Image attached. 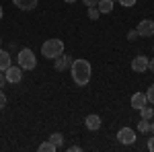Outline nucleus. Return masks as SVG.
Segmentation results:
<instances>
[{"instance_id":"1","label":"nucleus","mask_w":154,"mask_h":152,"mask_svg":"<svg viewBox=\"0 0 154 152\" xmlns=\"http://www.w3.org/2000/svg\"><path fill=\"white\" fill-rule=\"evenodd\" d=\"M70 72H72V80L76 82L78 86H84V84H88L91 80V64L86 62V60H72L70 64Z\"/></svg>"},{"instance_id":"2","label":"nucleus","mask_w":154,"mask_h":152,"mask_svg":"<svg viewBox=\"0 0 154 152\" xmlns=\"http://www.w3.org/2000/svg\"><path fill=\"white\" fill-rule=\"evenodd\" d=\"M64 49H66V45H64L62 39H48L41 45V56L48 58V60H56L64 54Z\"/></svg>"},{"instance_id":"3","label":"nucleus","mask_w":154,"mask_h":152,"mask_svg":"<svg viewBox=\"0 0 154 152\" xmlns=\"http://www.w3.org/2000/svg\"><path fill=\"white\" fill-rule=\"evenodd\" d=\"M17 64L23 68V70H33L37 66V58H35V54H33V49H21L19 51V56H17Z\"/></svg>"},{"instance_id":"4","label":"nucleus","mask_w":154,"mask_h":152,"mask_svg":"<svg viewBox=\"0 0 154 152\" xmlns=\"http://www.w3.org/2000/svg\"><path fill=\"white\" fill-rule=\"evenodd\" d=\"M4 76H6V82H12V84H17V82L23 80V68L17 64V66H8L6 70H4Z\"/></svg>"},{"instance_id":"5","label":"nucleus","mask_w":154,"mask_h":152,"mask_svg":"<svg viewBox=\"0 0 154 152\" xmlns=\"http://www.w3.org/2000/svg\"><path fill=\"white\" fill-rule=\"evenodd\" d=\"M117 140L121 142V144H125V146H130V144H134V142H136V132H134L131 128H119Z\"/></svg>"},{"instance_id":"6","label":"nucleus","mask_w":154,"mask_h":152,"mask_svg":"<svg viewBox=\"0 0 154 152\" xmlns=\"http://www.w3.org/2000/svg\"><path fill=\"white\" fill-rule=\"evenodd\" d=\"M136 31L140 33V37H152V35H154V21H150V19H144V21H140Z\"/></svg>"},{"instance_id":"7","label":"nucleus","mask_w":154,"mask_h":152,"mask_svg":"<svg viewBox=\"0 0 154 152\" xmlns=\"http://www.w3.org/2000/svg\"><path fill=\"white\" fill-rule=\"evenodd\" d=\"M131 70L134 72H146L148 70V58L146 56H136L131 60Z\"/></svg>"},{"instance_id":"8","label":"nucleus","mask_w":154,"mask_h":152,"mask_svg":"<svg viewBox=\"0 0 154 152\" xmlns=\"http://www.w3.org/2000/svg\"><path fill=\"white\" fill-rule=\"evenodd\" d=\"M144 105H148V99H146V93H134L131 95V107L134 109H142Z\"/></svg>"},{"instance_id":"9","label":"nucleus","mask_w":154,"mask_h":152,"mask_svg":"<svg viewBox=\"0 0 154 152\" xmlns=\"http://www.w3.org/2000/svg\"><path fill=\"white\" fill-rule=\"evenodd\" d=\"M101 123H103V121H101L99 115H88L86 119H84V126L91 129V132H97V129L101 128Z\"/></svg>"},{"instance_id":"10","label":"nucleus","mask_w":154,"mask_h":152,"mask_svg":"<svg viewBox=\"0 0 154 152\" xmlns=\"http://www.w3.org/2000/svg\"><path fill=\"white\" fill-rule=\"evenodd\" d=\"M70 64H72V58H70V56H64V54H62L60 58H56V64H54V68H56L58 72H62V70H66Z\"/></svg>"},{"instance_id":"11","label":"nucleus","mask_w":154,"mask_h":152,"mask_svg":"<svg viewBox=\"0 0 154 152\" xmlns=\"http://www.w3.org/2000/svg\"><path fill=\"white\" fill-rule=\"evenodd\" d=\"M12 2H14V6L21 8V11H33L37 6V0H12Z\"/></svg>"},{"instance_id":"12","label":"nucleus","mask_w":154,"mask_h":152,"mask_svg":"<svg viewBox=\"0 0 154 152\" xmlns=\"http://www.w3.org/2000/svg\"><path fill=\"white\" fill-rule=\"evenodd\" d=\"M113 6H115L113 0H99V2H97V8H99L101 14H109V12L113 11Z\"/></svg>"},{"instance_id":"13","label":"nucleus","mask_w":154,"mask_h":152,"mask_svg":"<svg viewBox=\"0 0 154 152\" xmlns=\"http://www.w3.org/2000/svg\"><path fill=\"white\" fill-rule=\"evenodd\" d=\"M8 66H11V54L4 51V49H0V72H4Z\"/></svg>"},{"instance_id":"14","label":"nucleus","mask_w":154,"mask_h":152,"mask_svg":"<svg viewBox=\"0 0 154 152\" xmlns=\"http://www.w3.org/2000/svg\"><path fill=\"white\" fill-rule=\"evenodd\" d=\"M49 142H51L56 148H60V146L64 144V136H62L60 132H56V134H51V136H49Z\"/></svg>"},{"instance_id":"15","label":"nucleus","mask_w":154,"mask_h":152,"mask_svg":"<svg viewBox=\"0 0 154 152\" xmlns=\"http://www.w3.org/2000/svg\"><path fill=\"white\" fill-rule=\"evenodd\" d=\"M140 115H142V119H152L154 117V109L148 105H144L142 109H140Z\"/></svg>"},{"instance_id":"16","label":"nucleus","mask_w":154,"mask_h":152,"mask_svg":"<svg viewBox=\"0 0 154 152\" xmlns=\"http://www.w3.org/2000/svg\"><path fill=\"white\" fill-rule=\"evenodd\" d=\"M56 150H58V148H56L49 140L43 142V144H39V152H56Z\"/></svg>"},{"instance_id":"17","label":"nucleus","mask_w":154,"mask_h":152,"mask_svg":"<svg viewBox=\"0 0 154 152\" xmlns=\"http://www.w3.org/2000/svg\"><path fill=\"white\" fill-rule=\"evenodd\" d=\"M99 14H101V12H99L97 6H88V19H91V21H97V19H99Z\"/></svg>"},{"instance_id":"18","label":"nucleus","mask_w":154,"mask_h":152,"mask_svg":"<svg viewBox=\"0 0 154 152\" xmlns=\"http://www.w3.org/2000/svg\"><path fill=\"white\" fill-rule=\"evenodd\" d=\"M138 132H150V119H142L138 123Z\"/></svg>"},{"instance_id":"19","label":"nucleus","mask_w":154,"mask_h":152,"mask_svg":"<svg viewBox=\"0 0 154 152\" xmlns=\"http://www.w3.org/2000/svg\"><path fill=\"white\" fill-rule=\"evenodd\" d=\"M146 99H148V103H152V105H154V84H152V86H148V93H146Z\"/></svg>"},{"instance_id":"20","label":"nucleus","mask_w":154,"mask_h":152,"mask_svg":"<svg viewBox=\"0 0 154 152\" xmlns=\"http://www.w3.org/2000/svg\"><path fill=\"white\" fill-rule=\"evenodd\" d=\"M138 37H140V33H138L136 29H131V31H128V39H130V41H136Z\"/></svg>"},{"instance_id":"21","label":"nucleus","mask_w":154,"mask_h":152,"mask_svg":"<svg viewBox=\"0 0 154 152\" xmlns=\"http://www.w3.org/2000/svg\"><path fill=\"white\" fill-rule=\"evenodd\" d=\"M6 107V95L2 93V88H0V109H4Z\"/></svg>"},{"instance_id":"22","label":"nucleus","mask_w":154,"mask_h":152,"mask_svg":"<svg viewBox=\"0 0 154 152\" xmlns=\"http://www.w3.org/2000/svg\"><path fill=\"white\" fill-rule=\"evenodd\" d=\"M117 2L121 6H134V4H136V0H117Z\"/></svg>"},{"instance_id":"23","label":"nucleus","mask_w":154,"mask_h":152,"mask_svg":"<svg viewBox=\"0 0 154 152\" xmlns=\"http://www.w3.org/2000/svg\"><path fill=\"white\" fill-rule=\"evenodd\" d=\"M4 84H6V76L4 72H0V88H4Z\"/></svg>"},{"instance_id":"24","label":"nucleus","mask_w":154,"mask_h":152,"mask_svg":"<svg viewBox=\"0 0 154 152\" xmlns=\"http://www.w3.org/2000/svg\"><path fill=\"white\" fill-rule=\"evenodd\" d=\"M82 2H84V6H97L99 0H82Z\"/></svg>"},{"instance_id":"25","label":"nucleus","mask_w":154,"mask_h":152,"mask_svg":"<svg viewBox=\"0 0 154 152\" xmlns=\"http://www.w3.org/2000/svg\"><path fill=\"white\" fill-rule=\"evenodd\" d=\"M148 150H150V152H154V134H152V138L148 140Z\"/></svg>"},{"instance_id":"26","label":"nucleus","mask_w":154,"mask_h":152,"mask_svg":"<svg viewBox=\"0 0 154 152\" xmlns=\"http://www.w3.org/2000/svg\"><path fill=\"white\" fill-rule=\"evenodd\" d=\"M68 150H70V152H78V150H82V148H80V146H70Z\"/></svg>"},{"instance_id":"27","label":"nucleus","mask_w":154,"mask_h":152,"mask_svg":"<svg viewBox=\"0 0 154 152\" xmlns=\"http://www.w3.org/2000/svg\"><path fill=\"white\" fill-rule=\"evenodd\" d=\"M148 68H150V70L154 72V60H152V62H148Z\"/></svg>"},{"instance_id":"28","label":"nucleus","mask_w":154,"mask_h":152,"mask_svg":"<svg viewBox=\"0 0 154 152\" xmlns=\"http://www.w3.org/2000/svg\"><path fill=\"white\" fill-rule=\"evenodd\" d=\"M150 132H152V134H154V121H152V123H150Z\"/></svg>"},{"instance_id":"29","label":"nucleus","mask_w":154,"mask_h":152,"mask_svg":"<svg viewBox=\"0 0 154 152\" xmlns=\"http://www.w3.org/2000/svg\"><path fill=\"white\" fill-rule=\"evenodd\" d=\"M2 17H4V11H2V6H0V19H2Z\"/></svg>"},{"instance_id":"30","label":"nucleus","mask_w":154,"mask_h":152,"mask_svg":"<svg viewBox=\"0 0 154 152\" xmlns=\"http://www.w3.org/2000/svg\"><path fill=\"white\" fill-rule=\"evenodd\" d=\"M64 2H68V4H74V2H76V0H64Z\"/></svg>"},{"instance_id":"31","label":"nucleus","mask_w":154,"mask_h":152,"mask_svg":"<svg viewBox=\"0 0 154 152\" xmlns=\"http://www.w3.org/2000/svg\"><path fill=\"white\" fill-rule=\"evenodd\" d=\"M0 43H2V37H0Z\"/></svg>"},{"instance_id":"32","label":"nucleus","mask_w":154,"mask_h":152,"mask_svg":"<svg viewBox=\"0 0 154 152\" xmlns=\"http://www.w3.org/2000/svg\"><path fill=\"white\" fill-rule=\"evenodd\" d=\"M152 49H154V47H152Z\"/></svg>"}]
</instances>
